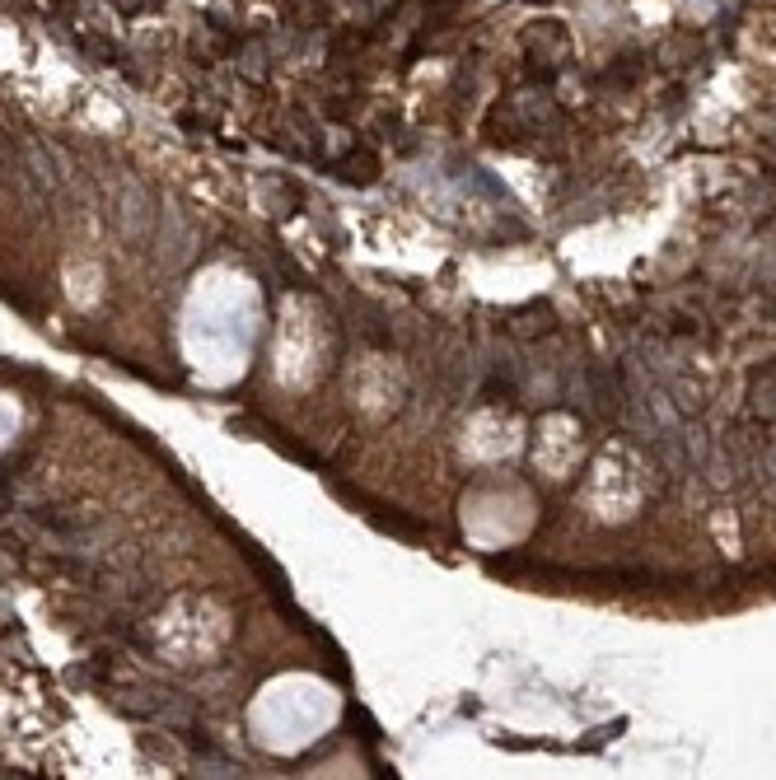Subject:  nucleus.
<instances>
[{
  "label": "nucleus",
  "instance_id": "2",
  "mask_svg": "<svg viewBox=\"0 0 776 780\" xmlns=\"http://www.w3.org/2000/svg\"><path fill=\"white\" fill-rule=\"evenodd\" d=\"M112 5H117L122 15H141V10L150 5V0H112Z\"/></svg>",
  "mask_w": 776,
  "mask_h": 780
},
{
  "label": "nucleus",
  "instance_id": "1",
  "mask_svg": "<svg viewBox=\"0 0 776 780\" xmlns=\"http://www.w3.org/2000/svg\"><path fill=\"white\" fill-rule=\"evenodd\" d=\"M262 57H267V52H262V43H249V47L239 52V70L249 75V79H267V66H262Z\"/></svg>",
  "mask_w": 776,
  "mask_h": 780
}]
</instances>
